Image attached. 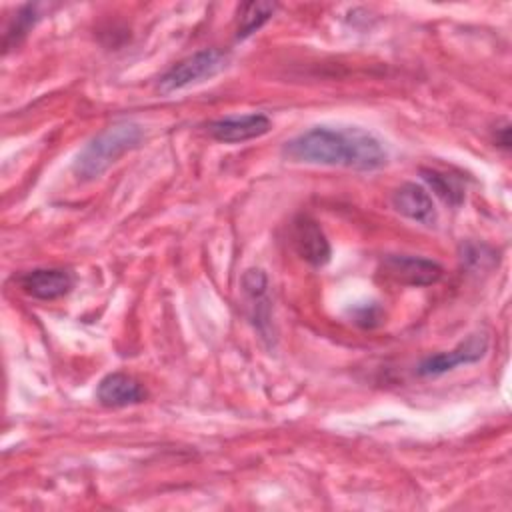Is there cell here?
Listing matches in <instances>:
<instances>
[{
	"label": "cell",
	"mask_w": 512,
	"mask_h": 512,
	"mask_svg": "<svg viewBox=\"0 0 512 512\" xmlns=\"http://www.w3.org/2000/svg\"><path fill=\"white\" fill-rule=\"evenodd\" d=\"M242 286L246 290V294H250L252 298H260L264 292H266V276L262 270H248L244 276H242Z\"/></svg>",
	"instance_id": "5bb4252c"
},
{
	"label": "cell",
	"mask_w": 512,
	"mask_h": 512,
	"mask_svg": "<svg viewBox=\"0 0 512 512\" xmlns=\"http://www.w3.org/2000/svg\"><path fill=\"white\" fill-rule=\"evenodd\" d=\"M292 246L296 254L310 266L320 268L330 262V242L320 224L306 214L296 216V220L292 222Z\"/></svg>",
	"instance_id": "8992f818"
},
{
	"label": "cell",
	"mask_w": 512,
	"mask_h": 512,
	"mask_svg": "<svg viewBox=\"0 0 512 512\" xmlns=\"http://www.w3.org/2000/svg\"><path fill=\"white\" fill-rule=\"evenodd\" d=\"M228 64V54L218 48H204L198 50L184 60L176 62L170 70H166L158 80V90L162 94L186 88L190 84L208 80L222 72Z\"/></svg>",
	"instance_id": "3957f363"
},
{
	"label": "cell",
	"mask_w": 512,
	"mask_h": 512,
	"mask_svg": "<svg viewBox=\"0 0 512 512\" xmlns=\"http://www.w3.org/2000/svg\"><path fill=\"white\" fill-rule=\"evenodd\" d=\"M290 162L340 166L352 170H378L388 162L384 142L358 126H314L282 146Z\"/></svg>",
	"instance_id": "6da1fadb"
},
{
	"label": "cell",
	"mask_w": 512,
	"mask_h": 512,
	"mask_svg": "<svg viewBox=\"0 0 512 512\" xmlns=\"http://www.w3.org/2000/svg\"><path fill=\"white\" fill-rule=\"evenodd\" d=\"M422 178L432 186V190L446 202L452 206H458L464 200V190L460 186V182L440 170H422Z\"/></svg>",
	"instance_id": "7c38bea8"
},
{
	"label": "cell",
	"mask_w": 512,
	"mask_h": 512,
	"mask_svg": "<svg viewBox=\"0 0 512 512\" xmlns=\"http://www.w3.org/2000/svg\"><path fill=\"white\" fill-rule=\"evenodd\" d=\"M272 128V122L266 114L252 112L240 116H224L208 124V132L214 140L224 144H238L264 136Z\"/></svg>",
	"instance_id": "52a82bcc"
},
{
	"label": "cell",
	"mask_w": 512,
	"mask_h": 512,
	"mask_svg": "<svg viewBox=\"0 0 512 512\" xmlns=\"http://www.w3.org/2000/svg\"><path fill=\"white\" fill-rule=\"evenodd\" d=\"M486 350H488V336L484 332L470 334L456 348H452L448 352H438V354L422 360L418 366V374L420 376H440L460 364L478 362L486 354Z\"/></svg>",
	"instance_id": "5b68a950"
},
{
	"label": "cell",
	"mask_w": 512,
	"mask_h": 512,
	"mask_svg": "<svg viewBox=\"0 0 512 512\" xmlns=\"http://www.w3.org/2000/svg\"><path fill=\"white\" fill-rule=\"evenodd\" d=\"M144 138V130L134 122H120L108 126L94 136L76 156L72 172L78 180L88 182L104 174L120 156L136 148Z\"/></svg>",
	"instance_id": "7a4b0ae2"
},
{
	"label": "cell",
	"mask_w": 512,
	"mask_h": 512,
	"mask_svg": "<svg viewBox=\"0 0 512 512\" xmlns=\"http://www.w3.org/2000/svg\"><path fill=\"white\" fill-rule=\"evenodd\" d=\"M274 2H246L240 4L236 14V40H244L256 30H260L276 12Z\"/></svg>",
	"instance_id": "8fae6325"
},
{
	"label": "cell",
	"mask_w": 512,
	"mask_h": 512,
	"mask_svg": "<svg viewBox=\"0 0 512 512\" xmlns=\"http://www.w3.org/2000/svg\"><path fill=\"white\" fill-rule=\"evenodd\" d=\"M22 292L38 300H56L70 292L74 280L68 270L62 268H36L16 278Z\"/></svg>",
	"instance_id": "ba28073f"
},
{
	"label": "cell",
	"mask_w": 512,
	"mask_h": 512,
	"mask_svg": "<svg viewBox=\"0 0 512 512\" xmlns=\"http://www.w3.org/2000/svg\"><path fill=\"white\" fill-rule=\"evenodd\" d=\"M394 210L418 224L434 226L436 222V208L430 194L416 182L400 184L390 198Z\"/></svg>",
	"instance_id": "9c48e42d"
},
{
	"label": "cell",
	"mask_w": 512,
	"mask_h": 512,
	"mask_svg": "<svg viewBox=\"0 0 512 512\" xmlns=\"http://www.w3.org/2000/svg\"><path fill=\"white\" fill-rule=\"evenodd\" d=\"M40 4H24L18 12L14 22L8 26L6 36H4V48L8 50L12 44H18L22 36L28 34V30L34 26V22L40 18Z\"/></svg>",
	"instance_id": "4fadbf2b"
},
{
	"label": "cell",
	"mask_w": 512,
	"mask_h": 512,
	"mask_svg": "<svg viewBox=\"0 0 512 512\" xmlns=\"http://www.w3.org/2000/svg\"><path fill=\"white\" fill-rule=\"evenodd\" d=\"M382 270L390 280L406 286H428L442 278L438 262L410 254H388L382 260Z\"/></svg>",
	"instance_id": "277c9868"
},
{
	"label": "cell",
	"mask_w": 512,
	"mask_h": 512,
	"mask_svg": "<svg viewBox=\"0 0 512 512\" xmlns=\"http://www.w3.org/2000/svg\"><path fill=\"white\" fill-rule=\"evenodd\" d=\"M96 398L102 406L122 408L140 404L146 398V390L134 376L124 372H112L100 380L96 388Z\"/></svg>",
	"instance_id": "30bf717a"
}]
</instances>
